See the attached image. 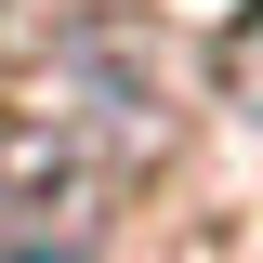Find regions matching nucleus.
<instances>
[{"mask_svg":"<svg viewBox=\"0 0 263 263\" xmlns=\"http://www.w3.org/2000/svg\"><path fill=\"white\" fill-rule=\"evenodd\" d=\"M211 79H224V105H237V119L263 132V0H250V13H237L224 40H211Z\"/></svg>","mask_w":263,"mask_h":263,"instance_id":"f257e3e1","label":"nucleus"},{"mask_svg":"<svg viewBox=\"0 0 263 263\" xmlns=\"http://www.w3.org/2000/svg\"><path fill=\"white\" fill-rule=\"evenodd\" d=\"M0 263H79V250H53V237H40V250H0Z\"/></svg>","mask_w":263,"mask_h":263,"instance_id":"f03ea898","label":"nucleus"}]
</instances>
